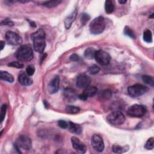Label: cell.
<instances>
[{"instance_id": "obj_6", "label": "cell", "mask_w": 154, "mask_h": 154, "mask_svg": "<svg viewBox=\"0 0 154 154\" xmlns=\"http://www.w3.org/2000/svg\"><path fill=\"white\" fill-rule=\"evenodd\" d=\"M146 108L142 105L134 104L129 107L127 114L133 118H142L146 113Z\"/></svg>"}, {"instance_id": "obj_18", "label": "cell", "mask_w": 154, "mask_h": 154, "mask_svg": "<svg viewBox=\"0 0 154 154\" xmlns=\"http://www.w3.org/2000/svg\"><path fill=\"white\" fill-rule=\"evenodd\" d=\"M97 92V88L95 86H88L85 88L84 92L83 93L87 98L89 97H92L96 95Z\"/></svg>"}, {"instance_id": "obj_8", "label": "cell", "mask_w": 154, "mask_h": 154, "mask_svg": "<svg viewBox=\"0 0 154 154\" xmlns=\"http://www.w3.org/2000/svg\"><path fill=\"white\" fill-rule=\"evenodd\" d=\"M95 58L96 61L101 65H107L111 61L110 54L103 50L96 51Z\"/></svg>"}, {"instance_id": "obj_13", "label": "cell", "mask_w": 154, "mask_h": 154, "mask_svg": "<svg viewBox=\"0 0 154 154\" xmlns=\"http://www.w3.org/2000/svg\"><path fill=\"white\" fill-rule=\"evenodd\" d=\"M60 87V78L58 76H56L52 79L48 84V91L51 94L56 93L59 90Z\"/></svg>"}, {"instance_id": "obj_21", "label": "cell", "mask_w": 154, "mask_h": 154, "mask_svg": "<svg viewBox=\"0 0 154 154\" xmlns=\"http://www.w3.org/2000/svg\"><path fill=\"white\" fill-rule=\"evenodd\" d=\"M96 50L93 48H88L84 51V56L87 59H93L95 58V53H96Z\"/></svg>"}, {"instance_id": "obj_11", "label": "cell", "mask_w": 154, "mask_h": 154, "mask_svg": "<svg viewBox=\"0 0 154 154\" xmlns=\"http://www.w3.org/2000/svg\"><path fill=\"white\" fill-rule=\"evenodd\" d=\"M71 143L73 149L80 153H84L87 150V148L84 143L76 137H71Z\"/></svg>"}, {"instance_id": "obj_15", "label": "cell", "mask_w": 154, "mask_h": 154, "mask_svg": "<svg viewBox=\"0 0 154 154\" xmlns=\"http://www.w3.org/2000/svg\"><path fill=\"white\" fill-rule=\"evenodd\" d=\"M18 81L22 86H30L33 83V81L30 78V76L25 73H22L19 75Z\"/></svg>"}, {"instance_id": "obj_3", "label": "cell", "mask_w": 154, "mask_h": 154, "mask_svg": "<svg viewBox=\"0 0 154 154\" xmlns=\"http://www.w3.org/2000/svg\"><path fill=\"white\" fill-rule=\"evenodd\" d=\"M106 27L105 19L102 16L95 18L89 25L90 31L93 34H99L104 31Z\"/></svg>"}, {"instance_id": "obj_25", "label": "cell", "mask_w": 154, "mask_h": 154, "mask_svg": "<svg viewBox=\"0 0 154 154\" xmlns=\"http://www.w3.org/2000/svg\"><path fill=\"white\" fill-rule=\"evenodd\" d=\"M142 80L143 81L148 84L150 85L152 87H153L154 86V80L153 76H150V75H145L142 76Z\"/></svg>"}, {"instance_id": "obj_36", "label": "cell", "mask_w": 154, "mask_h": 154, "mask_svg": "<svg viewBox=\"0 0 154 154\" xmlns=\"http://www.w3.org/2000/svg\"><path fill=\"white\" fill-rule=\"evenodd\" d=\"M14 25V22L8 19H5L4 21L1 22V25H9V26H13Z\"/></svg>"}, {"instance_id": "obj_43", "label": "cell", "mask_w": 154, "mask_h": 154, "mask_svg": "<svg viewBox=\"0 0 154 154\" xmlns=\"http://www.w3.org/2000/svg\"><path fill=\"white\" fill-rule=\"evenodd\" d=\"M153 14H152V15L150 16V18H152V17H153Z\"/></svg>"}, {"instance_id": "obj_14", "label": "cell", "mask_w": 154, "mask_h": 154, "mask_svg": "<svg viewBox=\"0 0 154 154\" xmlns=\"http://www.w3.org/2000/svg\"><path fill=\"white\" fill-rule=\"evenodd\" d=\"M64 97L67 102H72L76 100L77 98L75 91L71 88H67L64 91Z\"/></svg>"}, {"instance_id": "obj_34", "label": "cell", "mask_w": 154, "mask_h": 154, "mask_svg": "<svg viewBox=\"0 0 154 154\" xmlns=\"http://www.w3.org/2000/svg\"><path fill=\"white\" fill-rule=\"evenodd\" d=\"M27 74L29 76H32L35 72V68L33 65H29L26 69Z\"/></svg>"}, {"instance_id": "obj_17", "label": "cell", "mask_w": 154, "mask_h": 154, "mask_svg": "<svg viewBox=\"0 0 154 154\" xmlns=\"http://www.w3.org/2000/svg\"><path fill=\"white\" fill-rule=\"evenodd\" d=\"M77 13H78V11H77L76 9H75L72 14L68 16L65 20V28L68 30L71 27V25L75 19H76Z\"/></svg>"}, {"instance_id": "obj_28", "label": "cell", "mask_w": 154, "mask_h": 154, "mask_svg": "<svg viewBox=\"0 0 154 154\" xmlns=\"http://www.w3.org/2000/svg\"><path fill=\"white\" fill-rule=\"evenodd\" d=\"M99 96L103 99H108L111 97V92L110 90H106L100 93Z\"/></svg>"}, {"instance_id": "obj_32", "label": "cell", "mask_w": 154, "mask_h": 154, "mask_svg": "<svg viewBox=\"0 0 154 154\" xmlns=\"http://www.w3.org/2000/svg\"><path fill=\"white\" fill-rule=\"evenodd\" d=\"M8 66L12 67V68H18V69H21V68H24V65H22V63H19V62H16V61H14V62L10 63L8 65Z\"/></svg>"}, {"instance_id": "obj_4", "label": "cell", "mask_w": 154, "mask_h": 154, "mask_svg": "<svg viewBox=\"0 0 154 154\" xmlns=\"http://www.w3.org/2000/svg\"><path fill=\"white\" fill-rule=\"evenodd\" d=\"M108 122L113 125H120L125 121L124 114L119 111H115L110 113L107 117Z\"/></svg>"}, {"instance_id": "obj_31", "label": "cell", "mask_w": 154, "mask_h": 154, "mask_svg": "<svg viewBox=\"0 0 154 154\" xmlns=\"http://www.w3.org/2000/svg\"><path fill=\"white\" fill-rule=\"evenodd\" d=\"M91 19L90 16L86 14V13H83V14L81 16V22L83 25H85L88 21Z\"/></svg>"}, {"instance_id": "obj_12", "label": "cell", "mask_w": 154, "mask_h": 154, "mask_svg": "<svg viewBox=\"0 0 154 154\" xmlns=\"http://www.w3.org/2000/svg\"><path fill=\"white\" fill-rule=\"evenodd\" d=\"M76 86L80 88H86L91 84V78L86 75L82 74L78 76L76 80Z\"/></svg>"}, {"instance_id": "obj_10", "label": "cell", "mask_w": 154, "mask_h": 154, "mask_svg": "<svg viewBox=\"0 0 154 154\" xmlns=\"http://www.w3.org/2000/svg\"><path fill=\"white\" fill-rule=\"evenodd\" d=\"M91 143L94 149L98 152H102L104 149V143L102 138L98 134H94L91 140Z\"/></svg>"}, {"instance_id": "obj_16", "label": "cell", "mask_w": 154, "mask_h": 154, "mask_svg": "<svg viewBox=\"0 0 154 154\" xmlns=\"http://www.w3.org/2000/svg\"><path fill=\"white\" fill-rule=\"evenodd\" d=\"M68 128L69 131L73 134L79 135L83 131V128L80 125L75 123L72 122H69L68 123Z\"/></svg>"}, {"instance_id": "obj_19", "label": "cell", "mask_w": 154, "mask_h": 154, "mask_svg": "<svg viewBox=\"0 0 154 154\" xmlns=\"http://www.w3.org/2000/svg\"><path fill=\"white\" fill-rule=\"evenodd\" d=\"M0 78L2 80L7 81L9 83H13L14 81V77L8 72L1 71L0 72Z\"/></svg>"}, {"instance_id": "obj_23", "label": "cell", "mask_w": 154, "mask_h": 154, "mask_svg": "<svg viewBox=\"0 0 154 154\" xmlns=\"http://www.w3.org/2000/svg\"><path fill=\"white\" fill-rule=\"evenodd\" d=\"M105 10L107 14H111L114 10V6L112 1L107 0L105 3Z\"/></svg>"}, {"instance_id": "obj_40", "label": "cell", "mask_w": 154, "mask_h": 154, "mask_svg": "<svg viewBox=\"0 0 154 154\" xmlns=\"http://www.w3.org/2000/svg\"><path fill=\"white\" fill-rule=\"evenodd\" d=\"M0 44H1V50H3L4 47V45H5V42L3 41H1V42H0Z\"/></svg>"}, {"instance_id": "obj_29", "label": "cell", "mask_w": 154, "mask_h": 154, "mask_svg": "<svg viewBox=\"0 0 154 154\" xmlns=\"http://www.w3.org/2000/svg\"><path fill=\"white\" fill-rule=\"evenodd\" d=\"M153 145H154V139L153 137H151L147 140L145 148L147 150H152L153 148Z\"/></svg>"}, {"instance_id": "obj_38", "label": "cell", "mask_w": 154, "mask_h": 154, "mask_svg": "<svg viewBox=\"0 0 154 154\" xmlns=\"http://www.w3.org/2000/svg\"><path fill=\"white\" fill-rule=\"evenodd\" d=\"M78 97H79V98H80L81 100H83V101H86V100L87 99V98L84 95H83V93L81 94V95H80Z\"/></svg>"}, {"instance_id": "obj_2", "label": "cell", "mask_w": 154, "mask_h": 154, "mask_svg": "<svg viewBox=\"0 0 154 154\" xmlns=\"http://www.w3.org/2000/svg\"><path fill=\"white\" fill-rule=\"evenodd\" d=\"M16 57L21 61H31L33 58V49L28 45H22L17 50Z\"/></svg>"}, {"instance_id": "obj_5", "label": "cell", "mask_w": 154, "mask_h": 154, "mask_svg": "<svg viewBox=\"0 0 154 154\" xmlns=\"http://www.w3.org/2000/svg\"><path fill=\"white\" fill-rule=\"evenodd\" d=\"M148 91L147 87L140 84H136L128 88V92L132 98H137L145 94Z\"/></svg>"}, {"instance_id": "obj_30", "label": "cell", "mask_w": 154, "mask_h": 154, "mask_svg": "<svg viewBox=\"0 0 154 154\" xmlns=\"http://www.w3.org/2000/svg\"><path fill=\"white\" fill-rule=\"evenodd\" d=\"M99 71H100V68L96 65H93V66H91L88 69V72H90V73L92 74V75H96Z\"/></svg>"}, {"instance_id": "obj_7", "label": "cell", "mask_w": 154, "mask_h": 154, "mask_svg": "<svg viewBox=\"0 0 154 154\" xmlns=\"http://www.w3.org/2000/svg\"><path fill=\"white\" fill-rule=\"evenodd\" d=\"M32 146L31 138L25 135H21L16 139L15 142V147L17 149L30 150ZM20 152V151H19Z\"/></svg>"}, {"instance_id": "obj_22", "label": "cell", "mask_w": 154, "mask_h": 154, "mask_svg": "<svg viewBox=\"0 0 154 154\" xmlns=\"http://www.w3.org/2000/svg\"><path fill=\"white\" fill-rule=\"evenodd\" d=\"M61 3L60 0H51V1H47L43 3V6L48 8H53L57 6Z\"/></svg>"}, {"instance_id": "obj_41", "label": "cell", "mask_w": 154, "mask_h": 154, "mask_svg": "<svg viewBox=\"0 0 154 154\" xmlns=\"http://www.w3.org/2000/svg\"><path fill=\"white\" fill-rule=\"evenodd\" d=\"M126 2H127V1H125V0H124V1H123V0H120V1H119V3L120 4H125Z\"/></svg>"}, {"instance_id": "obj_37", "label": "cell", "mask_w": 154, "mask_h": 154, "mask_svg": "<svg viewBox=\"0 0 154 154\" xmlns=\"http://www.w3.org/2000/svg\"><path fill=\"white\" fill-rule=\"evenodd\" d=\"M69 58H70L71 61H77L79 60L80 57H79L78 55H77L76 54H73L70 56Z\"/></svg>"}, {"instance_id": "obj_24", "label": "cell", "mask_w": 154, "mask_h": 154, "mask_svg": "<svg viewBox=\"0 0 154 154\" xmlns=\"http://www.w3.org/2000/svg\"><path fill=\"white\" fill-rule=\"evenodd\" d=\"M66 111L71 114H75L80 112V108L78 107L73 106H67L65 108Z\"/></svg>"}, {"instance_id": "obj_20", "label": "cell", "mask_w": 154, "mask_h": 154, "mask_svg": "<svg viewBox=\"0 0 154 154\" xmlns=\"http://www.w3.org/2000/svg\"><path fill=\"white\" fill-rule=\"evenodd\" d=\"M129 149L128 146H120L119 145H113L112 146V150L113 152L116 153H123L127 152Z\"/></svg>"}, {"instance_id": "obj_27", "label": "cell", "mask_w": 154, "mask_h": 154, "mask_svg": "<svg viewBox=\"0 0 154 154\" xmlns=\"http://www.w3.org/2000/svg\"><path fill=\"white\" fill-rule=\"evenodd\" d=\"M124 33H125V34H126L128 37H130L131 38H133V39L135 38V34H134V31L129 27L126 26V27H125V29H124Z\"/></svg>"}, {"instance_id": "obj_9", "label": "cell", "mask_w": 154, "mask_h": 154, "mask_svg": "<svg viewBox=\"0 0 154 154\" xmlns=\"http://www.w3.org/2000/svg\"><path fill=\"white\" fill-rule=\"evenodd\" d=\"M6 39L7 42L11 45L16 46L22 43V38L17 33L9 31L6 33Z\"/></svg>"}, {"instance_id": "obj_35", "label": "cell", "mask_w": 154, "mask_h": 154, "mask_svg": "<svg viewBox=\"0 0 154 154\" xmlns=\"http://www.w3.org/2000/svg\"><path fill=\"white\" fill-rule=\"evenodd\" d=\"M58 125L61 128H63V129H66L68 127V123L65 120H60L58 122Z\"/></svg>"}, {"instance_id": "obj_39", "label": "cell", "mask_w": 154, "mask_h": 154, "mask_svg": "<svg viewBox=\"0 0 154 154\" xmlns=\"http://www.w3.org/2000/svg\"><path fill=\"white\" fill-rule=\"evenodd\" d=\"M30 24L31 25V27H33V28H36V24L34 22H33V21H30Z\"/></svg>"}, {"instance_id": "obj_1", "label": "cell", "mask_w": 154, "mask_h": 154, "mask_svg": "<svg viewBox=\"0 0 154 154\" xmlns=\"http://www.w3.org/2000/svg\"><path fill=\"white\" fill-rule=\"evenodd\" d=\"M34 50L37 53H43L46 47L45 33L42 29H38L31 34Z\"/></svg>"}, {"instance_id": "obj_33", "label": "cell", "mask_w": 154, "mask_h": 154, "mask_svg": "<svg viewBox=\"0 0 154 154\" xmlns=\"http://www.w3.org/2000/svg\"><path fill=\"white\" fill-rule=\"evenodd\" d=\"M6 111H7V106L6 104L3 105V106L1 107V122H3V120H4L5 116H6Z\"/></svg>"}, {"instance_id": "obj_42", "label": "cell", "mask_w": 154, "mask_h": 154, "mask_svg": "<svg viewBox=\"0 0 154 154\" xmlns=\"http://www.w3.org/2000/svg\"><path fill=\"white\" fill-rule=\"evenodd\" d=\"M19 2L22 3H27L30 2V1H24V0H20V1H19Z\"/></svg>"}, {"instance_id": "obj_26", "label": "cell", "mask_w": 154, "mask_h": 154, "mask_svg": "<svg viewBox=\"0 0 154 154\" xmlns=\"http://www.w3.org/2000/svg\"><path fill=\"white\" fill-rule=\"evenodd\" d=\"M143 40L147 43L152 42V33L150 30H146L143 33Z\"/></svg>"}]
</instances>
